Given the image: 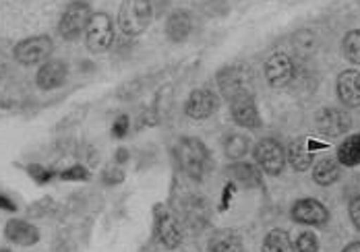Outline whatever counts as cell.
I'll list each match as a JSON object with an SVG mask.
<instances>
[{
    "label": "cell",
    "mask_w": 360,
    "mask_h": 252,
    "mask_svg": "<svg viewBox=\"0 0 360 252\" xmlns=\"http://www.w3.org/2000/svg\"><path fill=\"white\" fill-rule=\"evenodd\" d=\"M151 23L149 0H124L118 11V25L127 36H139Z\"/></svg>",
    "instance_id": "1"
},
{
    "label": "cell",
    "mask_w": 360,
    "mask_h": 252,
    "mask_svg": "<svg viewBox=\"0 0 360 252\" xmlns=\"http://www.w3.org/2000/svg\"><path fill=\"white\" fill-rule=\"evenodd\" d=\"M176 159L191 178H201L207 170V149L199 139H182L176 147Z\"/></svg>",
    "instance_id": "2"
},
{
    "label": "cell",
    "mask_w": 360,
    "mask_h": 252,
    "mask_svg": "<svg viewBox=\"0 0 360 252\" xmlns=\"http://www.w3.org/2000/svg\"><path fill=\"white\" fill-rule=\"evenodd\" d=\"M85 39H87V48L94 54H102L110 50L112 41H114V25L106 13H96L89 19V25L85 29Z\"/></svg>",
    "instance_id": "3"
},
{
    "label": "cell",
    "mask_w": 360,
    "mask_h": 252,
    "mask_svg": "<svg viewBox=\"0 0 360 252\" xmlns=\"http://www.w3.org/2000/svg\"><path fill=\"white\" fill-rule=\"evenodd\" d=\"M50 54H52V39L48 36L27 37V39H23V41H19L15 46V58L23 67L46 62Z\"/></svg>",
    "instance_id": "4"
},
{
    "label": "cell",
    "mask_w": 360,
    "mask_h": 252,
    "mask_svg": "<svg viewBox=\"0 0 360 252\" xmlns=\"http://www.w3.org/2000/svg\"><path fill=\"white\" fill-rule=\"evenodd\" d=\"M89 19H91V13H89L87 2H71L69 8L65 11L63 19H60L58 32L65 39L72 41V39L81 37V34L87 29Z\"/></svg>",
    "instance_id": "5"
},
{
    "label": "cell",
    "mask_w": 360,
    "mask_h": 252,
    "mask_svg": "<svg viewBox=\"0 0 360 252\" xmlns=\"http://www.w3.org/2000/svg\"><path fill=\"white\" fill-rule=\"evenodd\" d=\"M255 159L263 168V172H267L271 176H278L284 170V164H286L282 145L274 141V139L259 141V145L255 147Z\"/></svg>",
    "instance_id": "6"
},
{
    "label": "cell",
    "mask_w": 360,
    "mask_h": 252,
    "mask_svg": "<svg viewBox=\"0 0 360 252\" xmlns=\"http://www.w3.org/2000/svg\"><path fill=\"white\" fill-rule=\"evenodd\" d=\"M315 124H317V131L325 137H340V135L350 131L352 120H350L346 110L323 108L317 112Z\"/></svg>",
    "instance_id": "7"
},
{
    "label": "cell",
    "mask_w": 360,
    "mask_h": 252,
    "mask_svg": "<svg viewBox=\"0 0 360 252\" xmlns=\"http://www.w3.org/2000/svg\"><path fill=\"white\" fill-rule=\"evenodd\" d=\"M217 106H219V100H217V95L214 91H210V89H197V91L191 93V98H188L184 110H186V114L191 118L203 120V118H210L217 110Z\"/></svg>",
    "instance_id": "8"
},
{
    "label": "cell",
    "mask_w": 360,
    "mask_h": 252,
    "mask_svg": "<svg viewBox=\"0 0 360 252\" xmlns=\"http://www.w3.org/2000/svg\"><path fill=\"white\" fill-rule=\"evenodd\" d=\"M230 102H232V118H234L240 126H247V128H259V126H261L259 112H257V106H255L252 95L249 91H245V93L232 98Z\"/></svg>",
    "instance_id": "9"
},
{
    "label": "cell",
    "mask_w": 360,
    "mask_h": 252,
    "mask_svg": "<svg viewBox=\"0 0 360 252\" xmlns=\"http://www.w3.org/2000/svg\"><path fill=\"white\" fill-rule=\"evenodd\" d=\"M265 77L271 87H286L294 77V65L286 54H274L265 62Z\"/></svg>",
    "instance_id": "10"
},
{
    "label": "cell",
    "mask_w": 360,
    "mask_h": 252,
    "mask_svg": "<svg viewBox=\"0 0 360 252\" xmlns=\"http://www.w3.org/2000/svg\"><path fill=\"white\" fill-rule=\"evenodd\" d=\"M155 234H158V240L164 248H179L182 244V232H180L179 221L170 213H162L158 211L155 217Z\"/></svg>",
    "instance_id": "11"
},
{
    "label": "cell",
    "mask_w": 360,
    "mask_h": 252,
    "mask_svg": "<svg viewBox=\"0 0 360 252\" xmlns=\"http://www.w3.org/2000/svg\"><path fill=\"white\" fill-rule=\"evenodd\" d=\"M292 217L307 225H323L329 221V213L315 199H302L292 207Z\"/></svg>",
    "instance_id": "12"
},
{
    "label": "cell",
    "mask_w": 360,
    "mask_h": 252,
    "mask_svg": "<svg viewBox=\"0 0 360 252\" xmlns=\"http://www.w3.org/2000/svg\"><path fill=\"white\" fill-rule=\"evenodd\" d=\"M67 65L60 62V60H48L41 65V69L37 71V87L44 89V91H50V89H58L65 85L67 81Z\"/></svg>",
    "instance_id": "13"
},
{
    "label": "cell",
    "mask_w": 360,
    "mask_h": 252,
    "mask_svg": "<svg viewBox=\"0 0 360 252\" xmlns=\"http://www.w3.org/2000/svg\"><path fill=\"white\" fill-rule=\"evenodd\" d=\"M338 95L344 106L359 108L360 106V72L346 71L338 79Z\"/></svg>",
    "instance_id": "14"
},
{
    "label": "cell",
    "mask_w": 360,
    "mask_h": 252,
    "mask_svg": "<svg viewBox=\"0 0 360 252\" xmlns=\"http://www.w3.org/2000/svg\"><path fill=\"white\" fill-rule=\"evenodd\" d=\"M4 236L6 240L19 244V246H34L39 240V232L32 223L23 221V219H11L4 227Z\"/></svg>",
    "instance_id": "15"
},
{
    "label": "cell",
    "mask_w": 360,
    "mask_h": 252,
    "mask_svg": "<svg viewBox=\"0 0 360 252\" xmlns=\"http://www.w3.org/2000/svg\"><path fill=\"white\" fill-rule=\"evenodd\" d=\"M219 87L228 100L249 91L245 85V72H240L238 69H226L224 72H219Z\"/></svg>",
    "instance_id": "16"
},
{
    "label": "cell",
    "mask_w": 360,
    "mask_h": 252,
    "mask_svg": "<svg viewBox=\"0 0 360 252\" xmlns=\"http://www.w3.org/2000/svg\"><path fill=\"white\" fill-rule=\"evenodd\" d=\"M288 159L296 172L309 170V168L313 166V159H315V155L311 153L309 141H307V139H298V141H294V143L290 145Z\"/></svg>",
    "instance_id": "17"
},
{
    "label": "cell",
    "mask_w": 360,
    "mask_h": 252,
    "mask_svg": "<svg viewBox=\"0 0 360 252\" xmlns=\"http://www.w3.org/2000/svg\"><path fill=\"white\" fill-rule=\"evenodd\" d=\"M191 29H193V21H191V15L184 13V11H176L174 15H170V19L166 23V36L172 41L186 39Z\"/></svg>",
    "instance_id": "18"
},
{
    "label": "cell",
    "mask_w": 360,
    "mask_h": 252,
    "mask_svg": "<svg viewBox=\"0 0 360 252\" xmlns=\"http://www.w3.org/2000/svg\"><path fill=\"white\" fill-rule=\"evenodd\" d=\"M340 178V166L335 159L331 157H325V159H319L315 170H313V180L321 186H329L333 182Z\"/></svg>",
    "instance_id": "19"
},
{
    "label": "cell",
    "mask_w": 360,
    "mask_h": 252,
    "mask_svg": "<svg viewBox=\"0 0 360 252\" xmlns=\"http://www.w3.org/2000/svg\"><path fill=\"white\" fill-rule=\"evenodd\" d=\"M210 252H243V242L232 232H217L210 240Z\"/></svg>",
    "instance_id": "20"
},
{
    "label": "cell",
    "mask_w": 360,
    "mask_h": 252,
    "mask_svg": "<svg viewBox=\"0 0 360 252\" xmlns=\"http://www.w3.org/2000/svg\"><path fill=\"white\" fill-rule=\"evenodd\" d=\"M338 159L344 164V166H359L360 164V133L359 135H352L348 137L344 143L340 145L338 149Z\"/></svg>",
    "instance_id": "21"
},
{
    "label": "cell",
    "mask_w": 360,
    "mask_h": 252,
    "mask_svg": "<svg viewBox=\"0 0 360 252\" xmlns=\"http://www.w3.org/2000/svg\"><path fill=\"white\" fill-rule=\"evenodd\" d=\"M263 252H294V246L284 230H274L263 242Z\"/></svg>",
    "instance_id": "22"
},
{
    "label": "cell",
    "mask_w": 360,
    "mask_h": 252,
    "mask_svg": "<svg viewBox=\"0 0 360 252\" xmlns=\"http://www.w3.org/2000/svg\"><path fill=\"white\" fill-rule=\"evenodd\" d=\"M230 174H232L234 180H238L240 184H245V186H261L259 172L252 166H249V164H234L230 168Z\"/></svg>",
    "instance_id": "23"
},
{
    "label": "cell",
    "mask_w": 360,
    "mask_h": 252,
    "mask_svg": "<svg viewBox=\"0 0 360 252\" xmlns=\"http://www.w3.org/2000/svg\"><path fill=\"white\" fill-rule=\"evenodd\" d=\"M249 139L243 137V135H232L228 141H226V155L230 159H243L247 153H249Z\"/></svg>",
    "instance_id": "24"
},
{
    "label": "cell",
    "mask_w": 360,
    "mask_h": 252,
    "mask_svg": "<svg viewBox=\"0 0 360 252\" xmlns=\"http://www.w3.org/2000/svg\"><path fill=\"white\" fill-rule=\"evenodd\" d=\"M344 56L350 62L360 65V29L346 34V37H344Z\"/></svg>",
    "instance_id": "25"
},
{
    "label": "cell",
    "mask_w": 360,
    "mask_h": 252,
    "mask_svg": "<svg viewBox=\"0 0 360 252\" xmlns=\"http://www.w3.org/2000/svg\"><path fill=\"white\" fill-rule=\"evenodd\" d=\"M296 251L298 252H317L319 251V242H317V236L313 232H304L298 236L296 240Z\"/></svg>",
    "instance_id": "26"
},
{
    "label": "cell",
    "mask_w": 360,
    "mask_h": 252,
    "mask_svg": "<svg viewBox=\"0 0 360 252\" xmlns=\"http://www.w3.org/2000/svg\"><path fill=\"white\" fill-rule=\"evenodd\" d=\"M60 178L63 180H89V172L83 168V166H72L69 170H65V172H60Z\"/></svg>",
    "instance_id": "27"
},
{
    "label": "cell",
    "mask_w": 360,
    "mask_h": 252,
    "mask_svg": "<svg viewBox=\"0 0 360 252\" xmlns=\"http://www.w3.org/2000/svg\"><path fill=\"white\" fill-rule=\"evenodd\" d=\"M27 172L32 174V178L36 182H39V184H46V182H50V178H52V172L50 170H46V168H41V166H37V164H34V166H30L27 168Z\"/></svg>",
    "instance_id": "28"
},
{
    "label": "cell",
    "mask_w": 360,
    "mask_h": 252,
    "mask_svg": "<svg viewBox=\"0 0 360 252\" xmlns=\"http://www.w3.org/2000/svg\"><path fill=\"white\" fill-rule=\"evenodd\" d=\"M129 116H118V120L114 122V128H112V135L116 137V139H122V137H127V133H129Z\"/></svg>",
    "instance_id": "29"
},
{
    "label": "cell",
    "mask_w": 360,
    "mask_h": 252,
    "mask_svg": "<svg viewBox=\"0 0 360 252\" xmlns=\"http://www.w3.org/2000/svg\"><path fill=\"white\" fill-rule=\"evenodd\" d=\"M122 178H124V174L120 170H106L104 172V182L106 184H118V182H122Z\"/></svg>",
    "instance_id": "30"
},
{
    "label": "cell",
    "mask_w": 360,
    "mask_h": 252,
    "mask_svg": "<svg viewBox=\"0 0 360 252\" xmlns=\"http://www.w3.org/2000/svg\"><path fill=\"white\" fill-rule=\"evenodd\" d=\"M350 217H352L354 225L360 230V197H356V199L350 203Z\"/></svg>",
    "instance_id": "31"
},
{
    "label": "cell",
    "mask_w": 360,
    "mask_h": 252,
    "mask_svg": "<svg viewBox=\"0 0 360 252\" xmlns=\"http://www.w3.org/2000/svg\"><path fill=\"white\" fill-rule=\"evenodd\" d=\"M0 209H4V211H17V205L8 197L0 194Z\"/></svg>",
    "instance_id": "32"
},
{
    "label": "cell",
    "mask_w": 360,
    "mask_h": 252,
    "mask_svg": "<svg viewBox=\"0 0 360 252\" xmlns=\"http://www.w3.org/2000/svg\"><path fill=\"white\" fill-rule=\"evenodd\" d=\"M127 157H129L127 149H118V153H116V161H118V164H124V161H127Z\"/></svg>",
    "instance_id": "33"
},
{
    "label": "cell",
    "mask_w": 360,
    "mask_h": 252,
    "mask_svg": "<svg viewBox=\"0 0 360 252\" xmlns=\"http://www.w3.org/2000/svg\"><path fill=\"white\" fill-rule=\"evenodd\" d=\"M342 252H360V242H352V244H348V246H346Z\"/></svg>",
    "instance_id": "34"
},
{
    "label": "cell",
    "mask_w": 360,
    "mask_h": 252,
    "mask_svg": "<svg viewBox=\"0 0 360 252\" xmlns=\"http://www.w3.org/2000/svg\"><path fill=\"white\" fill-rule=\"evenodd\" d=\"M0 252H11V251H6V248H4V251H0Z\"/></svg>",
    "instance_id": "35"
}]
</instances>
